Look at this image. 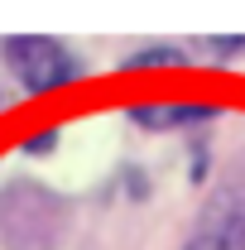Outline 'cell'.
<instances>
[{"label": "cell", "mask_w": 245, "mask_h": 250, "mask_svg": "<svg viewBox=\"0 0 245 250\" xmlns=\"http://www.w3.org/2000/svg\"><path fill=\"white\" fill-rule=\"evenodd\" d=\"M5 58H10V67L20 72V82L29 92H53V87L72 82L82 72V58H72L58 39H10Z\"/></svg>", "instance_id": "obj_1"}, {"label": "cell", "mask_w": 245, "mask_h": 250, "mask_svg": "<svg viewBox=\"0 0 245 250\" xmlns=\"http://www.w3.org/2000/svg\"><path fill=\"white\" fill-rule=\"evenodd\" d=\"M212 106H140L135 121L140 125H178V121H207Z\"/></svg>", "instance_id": "obj_2"}, {"label": "cell", "mask_w": 245, "mask_h": 250, "mask_svg": "<svg viewBox=\"0 0 245 250\" xmlns=\"http://www.w3.org/2000/svg\"><path fill=\"white\" fill-rule=\"evenodd\" d=\"M154 62H183V53L178 48H149V53H135L130 67H154Z\"/></svg>", "instance_id": "obj_3"}, {"label": "cell", "mask_w": 245, "mask_h": 250, "mask_svg": "<svg viewBox=\"0 0 245 250\" xmlns=\"http://www.w3.org/2000/svg\"><path fill=\"white\" fill-rule=\"evenodd\" d=\"M53 140H58V135H39V140H29L24 149H29V154H39V149H53Z\"/></svg>", "instance_id": "obj_4"}]
</instances>
